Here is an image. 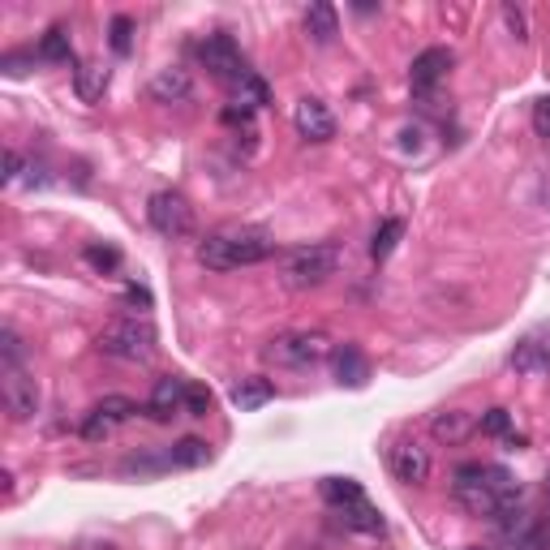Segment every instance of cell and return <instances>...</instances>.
I'll return each instance as SVG.
<instances>
[{"label": "cell", "instance_id": "1", "mask_svg": "<svg viewBox=\"0 0 550 550\" xmlns=\"http://www.w3.org/2000/svg\"><path fill=\"white\" fill-rule=\"evenodd\" d=\"M452 490H456L460 508H469L473 516H490V520H495L503 508H516V503H520V482H516V477L503 465H482V460L460 465Z\"/></svg>", "mask_w": 550, "mask_h": 550}, {"label": "cell", "instance_id": "2", "mask_svg": "<svg viewBox=\"0 0 550 550\" xmlns=\"http://www.w3.org/2000/svg\"><path fill=\"white\" fill-rule=\"evenodd\" d=\"M271 254H275V237L267 228H254V224L215 228V233L202 237V245H198V263L211 267V271L254 267V263H267Z\"/></svg>", "mask_w": 550, "mask_h": 550}, {"label": "cell", "instance_id": "3", "mask_svg": "<svg viewBox=\"0 0 550 550\" xmlns=\"http://www.w3.org/2000/svg\"><path fill=\"white\" fill-rule=\"evenodd\" d=\"M340 267V245L331 241H314V245H297V250H284L280 258V280L284 288H318L323 280H331Z\"/></svg>", "mask_w": 550, "mask_h": 550}, {"label": "cell", "instance_id": "4", "mask_svg": "<svg viewBox=\"0 0 550 550\" xmlns=\"http://www.w3.org/2000/svg\"><path fill=\"white\" fill-rule=\"evenodd\" d=\"M159 349V331L151 318H138V314H121L99 331V353L117 357V361H151Z\"/></svg>", "mask_w": 550, "mask_h": 550}, {"label": "cell", "instance_id": "5", "mask_svg": "<svg viewBox=\"0 0 550 550\" xmlns=\"http://www.w3.org/2000/svg\"><path fill=\"white\" fill-rule=\"evenodd\" d=\"M331 340L323 331H284L267 344V361L275 366H293V370H306V366H318L323 357H331Z\"/></svg>", "mask_w": 550, "mask_h": 550}, {"label": "cell", "instance_id": "6", "mask_svg": "<svg viewBox=\"0 0 550 550\" xmlns=\"http://www.w3.org/2000/svg\"><path fill=\"white\" fill-rule=\"evenodd\" d=\"M147 220H151L155 233L168 237V241L194 233V207H190V202H185V194H177V190H159V194H151V202H147Z\"/></svg>", "mask_w": 550, "mask_h": 550}, {"label": "cell", "instance_id": "7", "mask_svg": "<svg viewBox=\"0 0 550 550\" xmlns=\"http://www.w3.org/2000/svg\"><path fill=\"white\" fill-rule=\"evenodd\" d=\"M198 56H202V65H207V74L215 82H224V86H237L245 74H250V65H245V56L237 48V39L233 35H207L198 43Z\"/></svg>", "mask_w": 550, "mask_h": 550}, {"label": "cell", "instance_id": "8", "mask_svg": "<svg viewBox=\"0 0 550 550\" xmlns=\"http://www.w3.org/2000/svg\"><path fill=\"white\" fill-rule=\"evenodd\" d=\"M0 396H5V409L13 422H31L35 417V404H39V392H35V379L26 374L22 366H5V379H0Z\"/></svg>", "mask_w": 550, "mask_h": 550}, {"label": "cell", "instance_id": "9", "mask_svg": "<svg viewBox=\"0 0 550 550\" xmlns=\"http://www.w3.org/2000/svg\"><path fill=\"white\" fill-rule=\"evenodd\" d=\"M456 65V56L452 48H426L422 56H413V69H409V82H413V91L417 95H426L434 91L443 78H447V69Z\"/></svg>", "mask_w": 550, "mask_h": 550}, {"label": "cell", "instance_id": "10", "mask_svg": "<svg viewBox=\"0 0 550 550\" xmlns=\"http://www.w3.org/2000/svg\"><path fill=\"white\" fill-rule=\"evenodd\" d=\"M293 125H297V134L306 138V142H327V138H336V117L327 112L323 99H301L297 112H293Z\"/></svg>", "mask_w": 550, "mask_h": 550}, {"label": "cell", "instance_id": "11", "mask_svg": "<svg viewBox=\"0 0 550 550\" xmlns=\"http://www.w3.org/2000/svg\"><path fill=\"white\" fill-rule=\"evenodd\" d=\"M185 409V383L177 379V374H164V379H155V387H151V400H147V413L151 422H172Z\"/></svg>", "mask_w": 550, "mask_h": 550}, {"label": "cell", "instance_id": "12", "mask_svg": "<svg viewBox=\"0 0 550 550\" xmlns=\"http://www.w3.org/2000/svg\"><path fill=\"white\" fill-rule=\"evenodd\" d=\"M387 465H392V473L400 477V482H409V486H422L426 477H430V456H426V447H417L413 439L396 443L392 456H387Z\"/></svg>", "mask_w": 550, "mask_h": 550}, {"label": "cell", "instance_id": "13", "mask_svg": "<svg viewBox=\"0 0 550 550\" xmlns=\"http://www.w3.org/2000/svg\"><path fill=\"white\" fill-rule=\"evenodd\" d=\"M512 370L516 374H529V379H542V374H550V340L546 336H525L512 349Z\"/></svg>", "mask_w": 550, "mask_h": 550}, {"label": "cell", "instance_id": "14", "mask_svg": "<svg viewBox=\"0 0 550 550\" xmlns=\"http://www.w3.org/2000/svg\"><path fill=\"white\" fill-rule=\"evenodd\" d=\"M336 383L340 387H366L370 383V357L357 349V344H340L336 353Z\"/></svg>", "mask_w": 550, "mask_h": 550}, {"label": "cell", "instance_id": "15", "mask_svg": "<svg viewBox=\"0 0 550 550\" xmlns=\"http://www.w3.org/2000/svg\"><path fill=\"white\" fill-rule=\"evenodd\" d=\"M430 430H434V439H439V443H465L469 434L477 430V417L465 413V409H443V413H434Z\"/></svg>", "mask_w": 550, "mask_h": 550}, {"label": "cell", "instance_id": "16", "mask_svg": "<svg viewBox=\"0 0 550 550\" xmlns=\"http://www.w3.org/2000/svg\"><path fill=\"white\" fill-rule=\"evenodd\" d=\"M228 400H233L241 413H254V409H263V404L275 400V383L263 379V374H250V379H241L233 392H228Z\"/></svg>", "mask_w": 550, "mask_h": 550}, {"label": "cell", "instance_id": "17", "mask_svg": "<svg viewBox=\"0 0 550 550\" xmlns=\"http://www.w3.org/2000/svg\"><path fill=\"white\" fill-rule=\"evenodd\" d=\"M190 95H194V82L185 69H159L151 82V99H159V104H181Z\"/></svg>", "mask_w": 550, "mask_h": 550}, {"label": "cell", "instance_id": "18", "mask_svg": "<svg viewBox=\"0 0 550 550\" xmlns=\"http://www.w3.org/2000/svg\"><path fill=\"white\" fill-rule=\"evenodd\" d=\"M340 525L353 533H383V512L374 508L370 499H357V503H344L340 508Z\"/></svg>", "mask_w": 550, "mask_h": 550}, {"label": "cell", "instance_id": "19", "mask_svg": "<svg viewBox=\"0 0 550 550\" xmlns=\"http://www.w3.org/2000/svg\"><path fill=\"white\" fill-rule=\"evenodd\" d=\"M74 86H78V99H82V104H99V99H104V91H108V65H99V61L78 65Z\"/></svg>", "mask_w": 550, "mask_h": 550}, {"label": "cell", "instance_id": "20", "mask_svg": "<svg viewBox=\"0 0 550 550\" xmlns=\"http://www.w3.org/2000/svg\"><path fill=\"white\" fill-rule=\"evenodd\" d=\"M340 31V18H336V5H327V0H318V5L306 9V35L314 43H331Z\"/></svg>", "mask_w": 550, "mask_h": 550}, {"label": "cell", "instance_id": "21", "mask_svg": "<svg viewBox=\"0 0 550 550\" xmlns=\"http://www.w3.org/2000/svg\"><path fill=\"white\" fill-rule=\"evenodd\" d=\"M207 460H211V447L190 434V439H181V443L168 447L164 465H172V469H198V465H207Z\"/></svg>", "mask_w": 550, "mask_h": 550}, {"label": "cell", "instance_id": "22", "mask_svg": "<svg viewBox=\"0 0 550 550\" xmlns=\"http://www.w3.org/2000/svg\"><path fill=\"white\" fill-rule=\"evenodd\" d=\"M35 56H39V61H48V65H69V61H74V48H69V31H65V26H52V31L39 39Z\"/></svg>", "mask_w": 550, "mask_h": 550}, {"label": "cell", "instance_id": "23", "mask_svg": "<svg viewBox=\"0 0 550 550\" xmlns=\"http://www.w3.org/2000/svg\"><path fill=\"white\" fill-rule=\"evenodd\" d=\"M233 104H241V108H267L271 104V91H267V82L263 78H258L254 74V69H250V74H245L237 86H233Z\"/></svg>", "mask_w": 550, "mask_h": 550}, {"label": "cell", "instance_id": "24", "mask_svg": "<svg viewBox=\"0 0 550 550\" xmlns=\"http://www.w3.org/2000/svg\"><path fill=\"white\" fill-rule=\"evenodd\" d=\"M400 237H404V220H400V215H387V220H383L379 228H374V241H370L374 263H383V258L396 250V241H400Z\"/></svg>", "mask_w": 550, "mask_h": 550}, {"label": "cell", "instance_id": "25", "mask_svg": "<svg viewBox=\"0 0 550 550\" xmlns=\"http://www.w3.org/2000/svg\"><path fill=\"white\" fill-rule=\"evenodd\" d=\"M323 499L327 503H336V508H344V503H357V499H366V490H361L357 477H323Z\"/></svg>", "mask_w": 550, "mask_h": 550}, {"label": "cell", "instance_id": "26", "mask_svg": "<svg viewBox=\"0 0 550 550\" xmlns=\"http://www.w3.org/2000/svg\"><path fill=\"white\" fill-rule=\"evenodd\" d=\"M95 413H104V417H108V422H112V426H117V422H129V417H134V413H138V404H134V400H129V396H104V400H99V404H95Z\"/></svg>", "mask_w": 550, "mask_h": 550}, {"label": "cell", "instance_id": "27", "mask_svg": "<svg viewBox=\"0 0 550 550\" xmlns=\"http://www.w3.org/2000/svg\"><path fill=\"white\" fill-rule=\"evenodd\" d=\"M86 263H91L95 271L112 275L121 267V250H117V245H86Z\"/></svg>", "mask_w": 550, "mask_h": 550}, {"label": "cell", "instance_id": "28", "mask_svg": "<svg viewBox=\"0 0 550 550\" xmlns=\"http://www.w3.org/2000/svg\"><path fill=\"white\" fill-rule=\"evenodd\" d=\"M477 430L490 434V439H508V434H512V413L508 409H486L482 422H477Z\"/></svg>", "mask_w": 550, "mask_h": 550}, {"label": "cell", "instance_id": "29", "mask_svg": "<svg viewBox=\"0 0 550 550\" xmlns=\"http://www.w3.org/2000/svg\"><path fill=\"white\" fill-rule=\"evenodd\" d=\"M129 48H134V18L117 13V18H112V52L129 56Z\"/></svg>", "mask_w": 550, "mask_h": 550}, {"label": "cell", "instance_id": "30", "mask_svg": "<svg viewBox=\"0 0 550 550\" xmlns=\"http://www.w3.org/2000/svg\"><path fill=\"white\" fill-rule=\"evenodd\" d=\"M211 404H215V396L207 392V387H202V383H185V413L207 417V413H211Z\"/></svg>", "mask_w": 550, "mask_h": 550}, {"label": "cell", "instance_id": "31", "mask_svg": "<svg viewBox=\"0 0 550 550\" xmlns=\"http://www.w3.org/2000/svg\"><path fill=\"white\" fill-rule=\"evenodd\" d=\"M0 353H5V366H22V340L13 327L0 331Z\"/></svg>", "mask_w": 550, "mask_h": 550}, {"label": "cell", "instance_id": "32", "mask_svg": "<svg viewBox=\"0 0 550 550\" xmlns=\"http://www.w3.org/2000/svg\"><path fill=\"white\" fill-rule=\"evenodd\" d=\"M108 430H112V422H108V417L91 409V417H86V426H82V439L99 443V439H108Z\"/></svg>", "mask_w": 550, "mask_h": 550}, {"label": "cell", "instance_id": "33", "mask_svg": "<svg viewBox=\"0 0 550 550\" xmlns=\"http://www.w3.org/2000/svg\"><path fill=\"white\" fill-rule=\"evenodd\" d=\"M31 61H39V56H31V52H5V61H0V69H5L9 78H22L26 74V65Z\"/></svg>", "mask_w": 550, "mask_h": 550}, {"label": "cell", "instance_id": "34", "mask_svg": "<svg viewBox=\"0 0 550 550\" xmlns=\"http://www.w3.org/2000/svg\"><path fill=\"white\" fill-rule=\"evenodd\" d=\"M533 134L550 138V95H542L538 104H533Z\"/></svg>", "mask_w": 550, "mask_h": 550}, {"label": "cell", "instance_id": "35", "mask_svg": "<svg viewBox=\"0 0 550 550\" xmlns=\"http://www.w3.org/2000/svg\"><path fill=\"white\" fill-rule=\"evenodd\" d=\"M503 18H508V26H512V35H516V39H529L525 13H520V9H512V5H503Z\"/></svg>", "mask_w": 550, "mask_h": 550}, {"label": "cell", "instance_id": "36", "mask_svg": "<svg viewBox=\"0 0 550 550\" xmlns=\"http://www.w3.org/2000/svg\"><path fill=\"white\" fill-rule=\"evenodd\" d=\"M125 301H129V306L151 310V293H147V288H142V284H129V288H125Z\"/></svg>", "mask_w": 550, "mask_h": 550}, {"label": "cell", "instance_id": "37", "mask_svg": "<svg viewBox=\"0 0 550 550\" xmlns=\"http://www.w3.org/2000/svg\"><path fill=\"white\" fill-rule=\"evenodd\" d=\"M18 172H22V155L18 151H5V185L18 181Z\"/></svg>", "mask_w": 550, "mask_h": 550}, {"label": "cell", "instance_id": "38", "mask_svg": "<svg viewBox=\"0 0 550 550\" xmlns=\"http://www.w3.org/2000/svg\"><path fill=\"white\" fill-rule=\"evenodd\" d=\"M503 443H508L512 452H520V447H525V434H508V439H503Z\"/></svg>", "mask_w": 550, "mask_h": 550}, {"label": "cell", "instance_id": "39", "mask_svg": "<svg viewBox=\"0 0 550 550\" xmlns=\"http://www.w3.org/2000/svg\"><path fill=\"white\" fill-rule=\"evenodd\" d=\"M465 550H482V546H465Z\"/></svg>", "mask_w": 550, "mask_h": 550}]
</instances>
